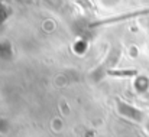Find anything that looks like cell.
I'll use <instances>...</instances> for the list:
<instances>
[{
    "label": "cell",
    "mask_w": 149,
    "mask_h": 137,
    "mask_svg": "<svg viewBox=\"0 0 149 137\" xmlns=\"http://www.w3.org/2000/svg\"><path fill=\"white\" fill-rule=\"evenodd\" d=\"M143 15H149V9L138 10V12H133V13L120 15V16H114V17H109V19H103V20H97V22H93L91 26L96 28V26H103V25H111V23H116V22H123L126 19H132V17H138V16H143Z\"/></svg>",
    "instance_id": "obj_1"
},
{
    "label": "cell",
    "mask_w": 149,
    "mask_h": 137,
    "mask_svg": "<svg viewBox=\"0 0 149 137\" xmlns=\"http://www.w3.org/2000/svg\"><path fill=\"white\" fill-rule=\"evenodd\" d=\"M107 75L110 77H133L136 75L135 69H107Z\"/></svg>",
    "instance_id": "obj_2"
}]
</instances>
